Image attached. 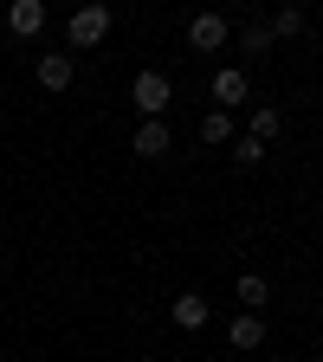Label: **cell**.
Returning <instances> with one entry per match:
<instances>
[{"instance_id":"obj_1","label":"cell","mask_w":323,"mask_h":362,"mask_svg":"<svg viewBox=\"0 0 323 362\" xmlns=\"http://www.w3.org/2000/svg\"><path fill=\"white\" fill-rule=\"evenodd\" d=\"M104 33H110V7H78L71 20H65V39H71V52H90V45H104Z\"/></svg>"},{"instance_id":"obj_2","label":"cell","mask_w":323,"mask_h":362,"mask_svg":"<svg viewBox=\"0 0 323 362\" xmlns=\"http://www.w3.org/2000/svg\"><path fill=\"white\" fill-rule=\"evenodd\" d=\"M168 98H175L168 71H136V84H129V104L143 110V123H149V117H162V110H168Z\"/></svg>"},{"instance_id":"obj_3","label":"cell","mask_w":323,"mask_h":362,"mask_svg":"<svg viewBox=\"0 0 323 362\" xmlns=\"http://www.w3.org/2000/svg\"><path fill=\"white\" fill-rule=\"evenodd\" d=\"M233 104H246V65H220L213 71V110L233 117Z\"/></svg>"},{"instance_id":"obj_4","label":"cell","mask_w":323,"mask_h":362,"mask_svg":"<svg viewBox=\"0 0 323 362\" xmlns=\"http://www.w3.org/2000/svg\"><path fill=\"white\" fill-rule=\"evenodd\" d=\"M136 156H143V162H162L168 149H175V136H168V123L162 117H149V123H136V143H129Z\"/></svg>"},{"instance_id":"obj_5","label":"cell","mask_w":323,"mask_h":362,"mask_svg":"<svg viewBox=\"0 0 323 362\" xmlns=\"http://www.w3.org/2000/svg\"><path fill=\"white\" fill-rule=\"evenodd\" d=\"M188 45L194 52H220L226 45V13H194L188 20Z\"/></svg>"},{"instance_id":"obj_6","label":"cell","mask_w":323,"mask_h":362,"mask_svg":"<svg viewBox=\"0 0 323 362\" xmlns=\"http://www.w3.org/2000/svg\"><path fill=\"white\" fill-rule=\"evenodd\" d=\"M71 78H78V59L71 52H39V84L45 90H65Z\"/></svg>"},{"instance_id":"obj_7","label":"cell","mask_w":323,"mask_h":362,"mask_svg":"<svg viewBox=\"0 0 323 362\" xmlns=\"http://www.w3.org/2000/svg\"><path fill=\"white\" fill-rule=\"evenodd\" d=\"M7 26L20 39H39L45 33V0H13V7H7Z\"/></svg>"},{"instance_id":"obj_8","label":"cell","mask_w":323,"mask_h":362,"mask_svg":"<svg viewBox=\"0 0 323 362\" xmlns=\"http://www.w3.org/2000/svg\"><path fill=\"white\" fill-rule=\"evenodd\" d=\"M226 343H233V349H259L265 343V317L259 310H240L233 324H226Z\"/></svg>"},{"instance_id":"obj_9","label":"cell","mask_w":323,"mask_h":362,"mask_svg":"<svg viewBox=\"0 0 323 362\" xmlns=\"http://www.w3.org/2000/svg\"><path fill=\"white\" fill-rule=\"evenodd\" d=\"M168 317H175V324H181V330H201V324H207V317H213V310H207V298H201V291H181V298L168 304Z\"/></svg>"},{"instance_id":"obj_10","label":"cell","mask_w":323,"mask_h":362,"mask_svg":"<svg viewBox=\"0 0 323 362\" xmlns=\"http://www.w3.org/2000/svg\"><path fill=\"white\" fill-rule=\"evenodd\" d=\"M271 304V279L265 272H240V310H265Z\"/></svg>"},{"instance_id":"obj_11","label":"cell","mask_w":323,"mask_h":362,"mask_svg":"<svg viewBox=\"0 0 323 362\" xmlns=\"http://www.w3.org/2000/svg\"><path fill=\"white\" fill-rule=\"evenodd\" d=\"M278 129H285V117L271 110V104H259V110H252V129H246V136H252V143H271Z\"/></svg>"},{"instance_id":"obj_12","label":"cell","mask_w":323,"mask_h":362,"mask_svg":"<svg viewBox=\"0 0 323 362\" xmlns=\"http://www.w3.org/2000/svg\"><path fill=\"white\" fill-rule=\"evenodd\" d=\"M240 45H246V59H259V52H271V45H278V39H271V26H265V20H246Z\"/></svg>"},{"instance_id":"obj_13","label":"cell","mask_w":323,"mask_h":362,"mask_svg":"<svg viewBox=\"0 0 323 362\" xmlns=\"http://www.w3.org/2000/svg\"><path fill=\"white\" fill-rule=\"evenodd\" d=\"M265 26H271V39H298V33H304V7H278Z\"/></svg>"},{"instance_id":"obj_14","label":"cell","mask_w":323,"mask_h":362,"mask_svg":"<svg viewBox=\"0 0 323 362\" xmlns=\"http://www.w3.org/2000/svg\"><path fill=\"white\" fill-rule=\"evenodd\" d=\"M201 143H233V117H226V110H207L201 117Z\"/></svg>"},{"instance_id":"obj_15","label":"cell","mask_w":323,"mask_h":362,"mask_svg":"<svg viewBox=\"0 0 323 362\" xmlns=\"http://www.w3.org/2000/svg\"><path fill=\"white\" fill-rule=\"evenodd\" d=\"M233 162H240V168H259V162H265V143H252V136H240V143H233Z\"/></svg>"},{"instance_id":"obj_16","label":"cell","mask_w":323,"mask_h":362,"mask_svg":"<svg viewBox=\"0 0 323 362\" xmlns=\"http://www.w3.org/2000/svg\"><path fill=\"white\" fill-rule=\"evenodd\" d=\"M0 240H7V220H0Z\"/></svg>"}]
</instances>
